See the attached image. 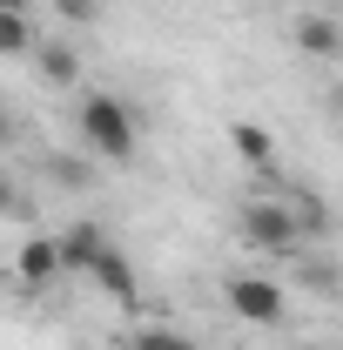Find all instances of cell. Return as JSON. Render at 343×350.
<instances>
[{
  "instance_id": "cell-1",
  "label": "cell",
  "mask_w": 343,
  "mask_h": 350,
  "mask_svg": "<svg viewBox=\"0 0 343 350\" xmlns=\"http://www.w3.org/2000/svg\"><path fill=\"white\" fill-rule=\"evenodd\" d=\"M81 142L101 155V162H128L135 142H141V122L122 94H87L81 101Z\"/></svg>"
},
{
  "instance_id": "cell-10",
  "label": "cell",
  "mask_w": 343,
  "mask_h": 350,
  "mask_svg": "<svg viewBox=\"0 0 343 350\" xmlns=\"http://www.w3.org/2000/svg\"><path fill=\"white\" fill-rule=\"evenodd\" d=\"M34 61H41V75L54 88H68L74 75H81V54H74L68 41H34Z\"/></svg>"
},
{
  "instance_id": "cell-2",
  "label": "cell",
  "mask_w": 343,
  "mask_h": 350,
  "mask_svg": "<svg viewBox=\"0 0 343 350\" xmlns=\"http://www.w3.org/2000/svg\"><path fill=\"white\" fill-rule=\"evenodd\" d=\"M222 297H229V310H236L243 323H262V330L283 323V283H269V276H249V269H243V276L222 283Z\"/></svg>"
},
{
  "instance_id": "cell-13",
  "label": "cell",
  "mask_w": 343,
  "mask_h": 350,
  "mask_svg": "<svg viewBox=\"0 0 343 350\" xmlns=\"http://www.w3.org/2000/svg\"><path fill=\"white\" fill-rule=\"evenodd\" d=\"M54 14H61L68 27H94V21H101V0H54Z\"/></svg>"
},
{
  "instance_id": "cell-15",
  "label": "cell",
  "mask_w": 343,
  "mask_h": 350,
  "mask_svg": "<svg viewBox=\"0 0 343 350\" xmlns=\"http://www.w3.org/2000/svg\"><path fill=\"white\" fill-rule=\"evenodd\" d=\"M7 135H14V122H7V108H0V148H7Z\"/></svg>"
},
{
  "instance_id": "cell-11",
  "label": "cell",
  "mask_w": 343,
  "mask_h": 350,
  "mask_svg": "<svg viewBox=\"0 0 343 350\" xmlns=\"http://www.w3.org/2000/svg\"><path fill=\"white\" fill-rule=\"evenodd\" d=\"M128 350H202V344H195V337H182L175 323H141V330L128 337Z\"/></svg>"
},
{
  "instance_id": "cell-5",
  "label": "cell",
  "mask_w": 343,
  "mask_h": 350,
  "mask_svg": "<svg viewBox=\"0 0 343 350\" xmlns=\"http://www.w3.org/2000/svg\"><path fill=\"white\" fill-rule=\"evenodd\" d=\"M81 276H87V283H94V290H108V297H115V304H128V297H135V262L122 256V250H115V243H101V256L87 262Z\"/></svg>"
},
{
  "instance_id": "cell-14",
  "label": "cell",
  "mask_w": 343,
  "mask_h": 350,
  "mask_svg": "<svg viewBox=\"0 0 343 350\" xmlns=\"http://www.w3.org/2000/svg\"><path fill=\"white\" fill-rule=\"evenodd\" d=\"M20 209V189H14V175H0V216H14Z\"/></svg>"
},
{
  "instance_id": "cell-16",
  "label": "cell",
  "mask_w": 343,
  "mask_h": 350,
  "mask_svg": "<svg viewBox=\"0 0 343 350\" xmlns=\"http://www.w3.org/2000/svg\"><path fill=\"white\" fill-rule=\"evenodd\" d=\"M337 122H343V88H337Z\"/></svg>"
},
{
  "instance_id": "cell-12",
  "label": "cell",
  "mask_w": 343,
  "mask_h": 350,
  "mask_svg": "<svg viewBox=\"0 0 343 350\" xmlns=\"http://www.w3.org/2000/svg\"><path fill=\"white\" fill-rule=\"evenodd\" d=\"M290 216H297V236H330V209H323V196H290Z\"/></svg>"
},
{
  "instance_id": "cell-3",
  "label": "cell",
  "mask_w": 343,
  "mask_h": 350,
  "mask_svg": "<svg viewBox=\"0 0 343 350\" xmlns=\"http://www.w3.org/2000/svg\"><path fill=\"white\" fill-rule=\"evenodd\" d=\"M243 243H256V250H297V216H290V202H243Z\"/></svg>"
},
{
  "instance_id": "cell-9",
  "label": "cell",
  "mask_w": 343,
  "mask_h": 350,
  "mask_svg": "<svg viewBox=\"0 0 343 350\" xmlns=\"http://www.w3.org/2000/svg\"><path fill=\"white\" fill-rule=\"evenodd\" d=\"M297 47L316 54V61H330V54L343 47V27L330 21V14H303V21H297Z\"/></svg>"
},
{
  "instance_id": "cell-4",
  "label": "cell",
  "mask_w": 343,
  "mask_h": 350,
  "mask_svg": "<svg viewBox=\"0 0 343 350\" xmlns=\"http://www.w3.org/2000/svg\"><path fill=\"white\" fill-rule=\"evenodd\" d=\"M14 276H20L27 290L61 283V276H68V269H61V243H54V236H27V243L14 250Z\"/></svg>"
},
{
  "instance_id": "cell-7",
  "label": "cell",
  "mask_w": 343,
  "mask_h": 350,
  "mask_svg": "<svg viewBox=\"0 0 343 350\" xmlns=\"http://www.w3.org/2000/svg\"><path fill=\"white\" fill-rule=\"evenodd\" d=\"M229 148H236V162H249L256 175L276 162V142H269V129H262V122H229Z\"/></svg>"
},
{
  "instance_id": "cell-8",
  "label": "cell",
  "mask_w": 343,
  "mask_h": 350,
  "mask_svg": "<svg viewBox=\"0 0 343 350\" xmlns=\"http://www.w3.org/2000/svg\"><path fill=\"white\" fill-rule=\"evenodd\" d=\"M34 41H41V34H34L27 0H0V54H27Z\"/></svg>"
},
{
  "instance_id": "cell-6",
  "label": "cell",
  "mask_w": 343,
  "mask_h": 350,
  "mask_svg": "<svg viewBox=\"0 0 343 350\" xmlns=\"http://www.w3.org/2000/svg\"><path fill=\"white\" fill-rule=\"evenodd\" d=\"M54 243H61V269H68V276H81L87 262L101 256V243H108V236H101L94 222H74V229H61Z\"/></svg>"
}]
</instances>
